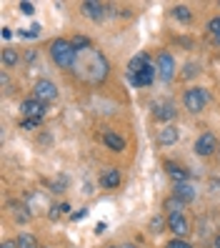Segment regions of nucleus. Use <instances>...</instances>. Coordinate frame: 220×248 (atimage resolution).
<instances>
[{"instance_id":"15","label":"nucleus","mask_w":220,"mask_h":248,"mask_svg":"<svg viewBox=\"0 0 220 248\" xmlns=\"http://www.w3.org/2000/svg\"><path fill=\"white\" fill-rule=\"evenodd\" d=\"M103 140H105V145L110 151H125V140L118 133H110V130H108V133L103 136Z\"/></svg>"},{"instance_id":"21","label":"nucleus","mask_w":220,"mask_h":248,"mask_svg":"<svg viewBox=\"0 0 220 248\" xmlns=\"http://www.w3.org/2000/svg\"><path fill=\"white\" fill-rule=\"evenodd\" d=\"M73 48H75L78 53L80 50H88V48H90V40L83 38V35H75V38H73Z\"/></svg>"},{"instance_id":"20","label":"nucleus","mask_w":220,"mask_h":248,"mask_svg":"<svg viewBox=\"0 0 220 248\" xmlns=\"http://www.w3.org/2000/svg\"><path fill=\"white\" fill-rule=\"evenodd\" d=\"M173 13H175V18H178V20L190 23V10H188L185 5H175V8H173Z\"/></svg>"},{"instance_id":"27","label":"nucleus","mask_w":220,"mask_h":248,"mask_svg":"<svg viewBox=\"0 0 220 248\" xmlns=\"http://www.w3.org/2000/svg\"><path fill=\"white\" fill-rule=\"evenodd\" d=\"M20 35H25V38H38V35H40V25H33L30 31H23Z\"/></svg>"},{"instance_id":"3","label":"nucleus","mask_w":220,"mask_h":248,"mask_svg":"<svg viewBox=\"0 0 220 248\" xmlns=\"http://www.w3.org/2000/svg\"><path fill=\"white\" fill-rule=\"evenodd\" d=\"M183 103L190 113H200L205 106H208V91L205 88H190V91H185Z\"/></svg>"},{"instance_id":"29","label":"nucleus","mask_w":220,"mask_h":248,"mask_svg":"<svg viewBox=\"0 0 220 248\" xmlns=\"http://www.w3.org/2000/svg\"><path fill=\"white\" fill-rule=\"evenodd\" d=\"M38 123H40V121L28 118V121H23V128H25V130H33V128H38Z\"/></svg>"},{"instance_id":"19","label":"nucleus","mask_w":220,"mask_h":248,"mask_svg":"<svg viewBox=\"0 0 220 248\" xmlns=\"http://www.w3.org/2000/svg\"><path fill=\"white\" fill-rule=\"evenodd\" d=\"M3 63H5V65H18V50L5 48V50H3Z\"/></svg>"},{"instance_id":"10","label":"nucleus","mask_w":220,"mask_h":248,"mask_svg":"<svg viewBox=\"0 0 220 248\" xmlns=\"http://www.w3.org/2000/svg\"><path fill=\"white\" fill-rule=\"evenodd\" d=\"M83 13H85V16L90 18V20H103V16H105V5L88 0V3H83Z\"/></svg>"},{"instance_id":"8","label":"nucleus","mask_w":220,"mask_h":248,"mask_svg":"<svg viewBox=\"0 0 220 248\" xmlns=\"http://www.w3.org/2000/svg\"><path fill=\"white\" fill-rule=\"evenodd\" d=\"M150 65V61H148V53H138V55H133L130 58V63H128V70H130V78H135V76H140V73Z\"/></svg>"},{"instance_id":"30","label":"nucleus","mask_w":220,"mask_h":248,"mask_svg":"<svg viewBox=\"0 0 220 248\" xmlns=\"http://www.w3.org/2000/svg\"><path fill=\"white\" fill-rule=\"evenodd\" d=\"M85 216H88V211H85V208H80L78 213H73L70 218H73V221H83V218H85Z\"/></svg>"},{"instance_id":"13","label":"nucleus","mask_w":220,"mask_h":248,"mask_svg":"<svg viewBox=\"0 0 220 248\" xmlns=\"http://www.w3.org/2000/svg\"><path fill=\"white\" fill-rule=\"evenodd\" d=\"M100 186H103V188H118V186H120V173L115 170V168H108V170L100 176Z\"/></svg>"},{"instance_id":"24","label":"nucleus","mask_w":220,"mask_h":248,"mask_svg":"<svg viewBox=\"0 0 220 248\" xmlns=\"http://www.w3.org/2000/svg\"><path fill=\"white\" fill-rule=\"evenodd\" d=\"M13 208H15V206H13ZM28 208H23V206H18L15 211H13V216H15V221H20V223H25L28 221V218H30V213H25Z\"/></svg>"},{"instance_id":"33","label":"nucleus","mask_w":220,"mask_h":248,"mask_svg":"<svg viewBox=\"0 0 220 248\" xmlns=\"http://www.w3.org/2000/svg\"><path fill=\"white\" fill-rule=\"evenodd\" d=\"M3 38H5V40L13 38V31H10V28H3Z\"/></svg>"},{"instance_id":"35","label":"nucleus","mask_w":220,"mask_h":248,"mask_svg":"<svg viewBox=\"0 0 220 248\" xmlns=\"http://www.w3.org/2000/svg\"><path fill=\"white\" fill-rule=\"evenodd\" d=\"M123 248H135V246H133V243H128V246H123Z\"/></svg>"},{"instance_id":"25","label":"nucleus","mask_w":220,"mask_h":248,"mask_svg":"<svg viewBox=\"0 0 220 248\" xmlns=\"http://www.w3.org/2000/svg\"><path fill=\"white\" fill-rule=\"evenodd\" d=\"M163 226H165V221L160 216H155L153 221H150V231H155V233H160V228H163Z\"/></svg>"},{"instance_id":"26","label":"nucleus","mask_w":220,"mask_h":248,"mask_svg":"<svg viewBox=\"0 0 220 248\" xmlns=\"http://www.w3.org/2000/svg\"><path fill=\"white\" fill-rule=\"evenodd\" d=\"M165 248H193L190 243H185V241H180V238H175V241H170Z\"/></svg>"},{"instance_id":"11","label":"nucleus","mask_w":220,"mask_h":248,"mask_svg":"<svg viewBox=\"0 0 220 248\" xmlns=\"http://www.w3.org/2000/svg\"><path fill=\"white\" fill-rule=\"evenodd\" d=\"M173 196L178 201H183V203H190V201H195V188L190 183H178V186H175V191H173Z\"/></svg>"},{"instance_id":"1","label":"nucleus","mask_w":220,"mask_h":248,"mask_svg":"<svg viewBox=\"0 0 220 248\" xmlns=\"http://www.w3.org/2000/svg\"><path fill=\"white\" fill-rule=\"evenodd\" d=\"M75 73L88 80V83H103L108 76V63L98 50L88 48V50H80L78 53V61H75Z\"/></svg>"},{"instance_id":"12","label":"nucleus","mask_w":220,"mask_h":248,"mask_svg":"<svg viewBox=\"0 0 220 248\" xmlns=\"http://www.w3.org/2000/svg\"><path fill=\"white\" fill-rule=\"evenodd\" d=\"M178 138H180V133H178L175 125H168V128H163L158 133V143L160 145H173V143H178Z\"/></svg>"},{"instance_id":"2","label":"nucleus","mask_w":220,"mask_h":248,"mask_svg":"<svg viewBox=\"0 0 220 248\" xmlns=\"http://www.w3.org/2000/svg\"><path fill=\"white\" fill-rule=\"evenodd\" d=\"M50 55H53V61L60 65V68H73L78 61V50L73 48V43L63 40V38H58L50 43Z\"/></svg>"},{"instance_id":"31","label":"nucleus","mask_w":220,"mask_h":248,"mask_svg":"<svg viewBox=\"0 0 220 248\" xmlns=\"http://www.w3.org/2000/svg\"><path fill=\"white\" fill-rule=\"evenodd\" d=\"M190 76H195V65H193V63L185 68V78H190Z\"/></svg>"},{"instance_id":"22","label":"nucleus","mask_w":220,"mask_h":248,"mask_svg":"<svg viewBox=\"0 0 220 248\" xmlns=\"http://www.w3.org/2000/svg\"><path fill=\"white\" fill-rule=\"evenodd\" d=\"M165 208H168L170 213H180V208H183V201H178V198L173 196V198H168V201H165Z\"/></svg>"},{"instance_id":"18","label":"nucleus","mask_w":220,"mask_h":248,"mask_svg":"<svg viewBox=\"0 0 220 248\" xmlns=\"http://www.w3.org/2000/svg\"><path fill=\"white\" fill-rule=\"evenodd\" d=\"M18 246L20 248H38V241L30 236V233H20V236H18Z\"/></svg>"},{"instance_id":"5","label":"nucleus","mask_w":220,"mask_h":248,"mask_svg":"<svg viewBox=\"0 0 220 248\" xmlns=\"http://www.w3.org/2000/svg\"><path fill=\"white\" fill-rule=\"evenodd\" d=\"M173 76H175V61L168 53H163L158 58V78L160 80H173Z\"/></svg>"},{"instance_id":"32","label":"nucleus","mask_w":220,"mask_h":248,"mask_svg":"<svg viewBox=\"0 0 220 248\" xmlns=\"http://www.w3.org/2000/svg\"><path fill=\"white\" fill-rule=\"evenodd\" d=\"M0 248H20V246H18V241H5Z\"/></svg>"},{"instance_id":"16","label":"nucleus","mask_w":220,"mask_h":248,"mask_svg":"<svg viewBox=\"0 0 220 248\" xmlns=\"http://www.w3.org/2000/svg\"><path fill=\"white\" fill-rule=\"evenodd\" d=\"M173 115H175V106L173 103H163V106L155 108V118L158 121H170Z\"/></svg>"},{"instance_id":"4","label":"nucleus","mask_w":220,"mask_h":248,"mask_svg":"<svg viewBox=\"0 0 220 248\" xmlns=\"http://www.w3.org/2000/svg\"><path fill=\"white\" fill-rule=\"evenodd\" d=\"M33 91H35V100H40V103H50V100L58 98V88L50 80H38Z\"/></svg>"},{"instance_id":"6","label":"nucleus","mask_w":220,"mask_h":248,"mask_svg":"<svg viewBox=\"0 0 220 248\" xmlns=\"http://www.w3.org/2000/svg\"><path fill=\"white\" fill-rule=\"evenodd\" d=\"M215 151H218V140H215L213 133H203V136L195 140V153H198V155H210V153H215Z\"/></svg>"},{"instance_id":"28","label":"nucleus","mask_w":220,"mask_h":248,"mask_svg":"<svg viewBox=\"0 0 220 248\" xmlns=\"http://www.w3.org/2000/svg\"><path fill=\"white\" fill-rule=\"evenodd\" d=\"M20 10L25 13V16H33V13H35V8H33V3H20Z\"/></svg>"},{"instance_id":"14","label":"nucleus","mask_w":220,"mask_h":248,"mask_svg":"<svg viewBox=\"0 0 220 248\" xmlns=\"http://www.w3.org/2000/svg\"><path fill=\"white\" fill-rule=\"evenodd\" d=\"M155 68L153 65H148V68H145L143 73H140V76H135V78H130V80H133V85H138V88H143V85H150L153 83V78H155Z\"/></svg>"},{"instance_id":"9","label":"nucleus","mask_w":220,"mask_h":248,"mask_svg":"<svg viewBox=\"0 0 220 248\" xmlns=\"http://www.w3.org/2000/svg\"><path fill=\"white\" fill-rule=\"evenodd\" d=\"M168 228L175 233V236H185V233H188V221H185V216L183 213H170L168 216Z\"/></svg>"},{"instance_id":"17","label":"nucleus","mask_w":220,"mask_h":248,"mask_svg":"<svg viewBox=\"0 0 220 248\" xmlns=\"http://www.w3.org/2000/svg\"><path fill=\"white\" fill-rule=\"evenodd\" d=\"M165 170H168V176H170L173 181H178V183H185V178H188V173H185L183 168H178L175 163H165Z\"/></svg>"},{"instance_id":"36","label":"nucleus","mask_w":220,"mask_h":248,"mask_svg":"<svg viewBox=\"0 0 220 248\" xmlns=\"http://www.w3.org/2000/svg\"><path fill=\"white\" fill-rule=\"evenodd\" d=\"M108 248H115V246H108Z\"/></svg>"},{"instance_id":"7","label":"nucleus","mask_w":220,"mask_h":248,"mask_svg":"<svg viewBox=\"0 0 220 248\" xmlns=\"http://www.w3.org/2000/svg\"><path fill=\"white\" fill-rule=\"evenodd\" d=\"M20 110L28 115V118H33V121H40L43 115H45V103H40V100L30 98V100H23V106Z\"/></svg>"},{"instance_id":"23","label":"nucleus","mask_w":220,"mask_h":248,"mask_svg":"<svg viewBox=\"0 0 220 248\" xmlns=\"http://www.w3.org/2000/svg\"><path fill=\"white\" fill-rule=\"evenodd\" d=\"M208 31H210V35L220 43V18H213V20L208 23Z\"/></svg>"},{"instance_id":"34","label":"nucleus","mask_w":220,"mask_h":248,"mask_svg":"<svg viewBox=\"0 0 220 248\" xmlns=\"http://www.w3.org/2000/svg\"><path fill=\"white\" fill-rule=\"evenodd\" d=\"M215 248H220V236H215Z\"/></svg>"}]
</instances>
